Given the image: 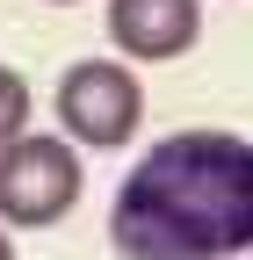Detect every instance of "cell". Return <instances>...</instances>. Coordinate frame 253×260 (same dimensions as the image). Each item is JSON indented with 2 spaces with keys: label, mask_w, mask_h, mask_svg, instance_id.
Returning <instances> with one entry per match:
<instances>
[{
  "label": "cell",
  "mask_w": 253,
  "mask_h": 260,
  "mask_svg": "<svg viewBox=\"0 0 253 260\" xmlns=\"http://www.w3.org/2000/svg\"><path fill=\"white\" fill-rule=\"evenodd\" d=\"M0 260H15V246H8V232H0Z\"/></svg>",
  "instance_id": "cell-6"
},
{
  "label": "cell",
  "mask_w": 253,
  "mask_h": 260,
  "mask_svg": "<svg viewBox=\"0 0 253 260\" xmlns=\"http://www.w3.org/2000/svg\"><path fill=\"white\" fill-rule=\"evenodd\" d=\"M51 109H58V123H66V138L80 152H116V145H131L138 123H145V87H138L131 65H116V58H80V65H66Z\"/></svg>",
  "instance_id": "cell-3"
},
{
  "label": "cell",
  "mask_w": 253,
  "mask_h": 260,
  "mask_svg": "<svg viewBox=\"0 0 253 260\" xmlns=\"http://www.w3.org/2000/svg\"><path fill=\"white\" fill-rule=\"evenodd\" d=\"M203 37V0H109V44L123 58L167 65Z\"/></svg>",
  "instance_id": "cell-4"
},
{
  "label": "cell",
  "mask_w": 253,
  "mask_h": 260,
  "mask_svg": "<svg viewBox=\"0 0 253 260\" xmlns=\"http://www.w3.org/2000/svg\"><path fill=\"white\" fill-rule=\"evenodd\" d=\"M123 260H239L253 253V138L174 130L160 138L109 203Z\"/></svg>",
  "instance_id": "cell-1"
},
{
  "label": "cell",
  "mask_w": 253,
  "mask_h": 260,
  "mask_svg": "<svg viewBox=\"0 0 253 260\" xmlns=\"http://www.w3.org/2000/svg\"><path fill=\"white\" fill-rule=\"evenodd\" d=\"M51 8H73V0H51Z\"/></svg>",
  "instance_id": "cell-7"
},
{
  "label": "cell",
  "mask_w": 253,
  "mask_h": 260,
  "mask_svg": "<svg viewBox=\"0 0 253 260\" xmlns=\"http://www.w3.org/2000/svg\"><path fill=\"white\" fill-rule=\"evenodd\" d=\"M80 188H87V174H80V145L73 138L22 130L0 152V224H15V232H44V224L73 217Z\"/></svg>",
  "instance_id": "cell-2"
},
{
  "label": "cell",
  "mask_w": 253,
  "mask_h": 260,
  "mask_svg": "<svg viewBox=\"0 0 253 260\" xmlns=\"http://www.w3.org/2000/svg\"><path fill=\"white\" fill-rule=\"evenodd\" d=\"M22 130H29V80L15 65H0V152H8Z\"/></svg>",
  "instance_id": "cell-5"
},
{
  "label": "cell",
  "mask_w": 253,
  "mask_h": 260,
  "mask_svg": "<svg viewBox=\"0 0 253 260\" xmlns=\"http://www.w3.org/2000/svg\"><path fill=\"white\" fill-rule=\"evenodd\" d=\"M239 260H253V253H239Z\"/></svg>",
  "instance_id": "cell-8"
}]
</instances>
